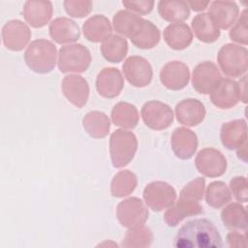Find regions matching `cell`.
<instances>
[{"label":"cell","mask_w":248,"mask_h":248,"mask_svg":"<svg viewBox=\"0 0 248 248\" xmlns=\"http://www.w3.org/2000/svg\"><path fill=\"white\" fill-rule=\"evenodd\" d=\"M207 15H198L195 19L192 21V26L195 30V33L200 41L205 42V43H212L216 41L220 35L219 30L214 26H211L209 28L205 27Z\"/></svg>","instance_id":"cell-11"},{"label":"cell","mask_w":248,"mask_h":248,"mask_svg":"<svg viewBox=\"0 0 248 248\" xmlns=\"http://www.w3.org/2000/svg\"><path fill=\"white\" fill-rule=\"evenodd\" d=\"M141 238L144 239H149L152 240V235L149 232V230L147 229H134L133 231H129L126 238L123 240L122 246L125 247H131V246H141V247H145V243L140 240Z\"/></svg>","instance_id":"cell-14"},{"label":"cell","mask_w":248,"mask_h":248,"mask_svg":"<svg viewBox=\"0 0 248 248\" xmlns=\"http://www.w3.org/2000/svg\"><path fill=\"white\" fill-rule=\"evenodd\" d=\"M221 76L216 66L205 61L199 64L193 74V87L200 93H211L221 80Z\"/></svg>","instance_id":"cell-4"},{"label":"cell","mask_w":248,"mask_h":248,"mask_svg":"<svg viewBox=\"0 0 248 248\" xmlns=\"http://www.w3.org/2000/svg\"><path fill=\"white\" fill-rule=\"evenodd\" d=\"M78 60L90 63V53L81 45L67 46L60 49L59 69L61 72H83L85 69L77 62Z\"/></svg>","instance_id":"cell-6"},{"label":"cell","mask_w":248,"mask_h":248,"mask_svg":"<svg viewBox=\"0 0 248 248\" xmlns=\"http://www.w3.org/2000/svg\"><path fill=\"white\" fill-rule=\"evenodd\" d=\"M231 194L227 185L221 181L212 182L206 192V202L215 208L221 207L231 201Z\"/></svg>","instance_id":"cell-10"},{"label":"cell","mask_w":248,"mask_h":248,"mask_svg":"<svg viewBox=\"0 0 248 248\" xmlns=\"http://www.w3.org/2000/svg\"><path fill=\"white\" fill-rule=\"evenodd\" d=\"M55 46L48 41H34L28 46L24 58L30 69L36 73H48L55 65Z\"/></svg>","instance_id":"cell-2"},{"label":"cell","mask_w":248,"mask_h":248,"mask_svg":"<svg viewBox=\"0 0 248 248\" xmlns=\"http://www.w3.org/2000/svg\"><path fill=\"white\" fill-rule=\"evenodd\" d=\"M189 5H191V7H192V9L194 10V11H201V10H203V9H205V7H206V5L208 4L207 2H205V3H198V2H189L188 3Z\"/></svg>","instance_id":"cell-16"},{"label":"cell","mask_w":248,"mask_h":248,"mask_svg":"<svg viewBox=\"0 0 248 248\" xmlns=\"http://www.w3.org/2000/svg\"><path fill=\"white\" fill-rule=\"evenodd\" d=\"M228 239V243L230 245V247H246V239L243 235L237 233L236 232H231L228 234L227 236Z\"/></svg>","instance_id":"cell-15"},{"label":"cell","mask_w":248,"mask_h":248,"mask_svg":"<svg viewBox=\"0 0 248 248\" xmlns=\"http://www.w3.org/2000/svg\"><path fill=\"white\" fill-rule=\"evenodd\" d=\"M123 71L129 82L138 87L147 85L152 78L151 67L142 57L128 58L123 65Z\"/></svg>","instance_id":"cell-5"},{"label":"cell","mask_w":248,"mask_h":248,"mask_svg":"<svg viewBox=\"0 0 248 248\" xmlns=\"http://www.w3.org/2000/svg\"><path fill=\"white\" fill-rule=\"evenodd\" d=\"M211 93L212 103L219 108H231L236 105L240 98L239 85L228 78L221 79Z\"/></svg>","instance_id":"cell-7"},{"label":"cell","mask_w":248,"mask_h":248,"mask_svg":"<svg viewBox=\"0 0 248 248\" xmlns=\"http://www.w3.org/2000/svg\"><path fill=\"white\" fill-rule=\"evenodd\" d=\"M175 110L177 120L180 123L189 126L198 125L202 121L205 114L203 105L195 99L183 100L176 106Z\"/></svg>","instance_id":"cell-8"},{"label":"cell","mask_w":248,"mask_h":248,"mask_svg":"<svg viewBox=\"0 0 248 248\" xmlns=\"http://www.w3.org/2000/svg\"><path fill=\"white\" fill-rule=\"evenodd\" d=\"M176 248H220L222 237L212 222L206 219H194L183 225L173 242Z\"/></svg>","instance_id":"cell-1"},{"label":"cell","mask_w":248,"mask_h":248,"mask_svg":"<svg viewBox=\"0 0 248 248\" xmlns=\"http://www.w3.org/2000/svg\"><path fill=\"white\" fill-rule=\"evenodd\" d=\"M228 212H230L232 215H233V219L227 221L224 223L227 228L229 229H239L246 231L247 229V221H246V211L243 206L232 203L225 208Z\"/></svg>","instance_id":"cell-12"},{"label":"cell","mask_w":248,"mask_h":248,"mask_svg":"<svg viewBox=\"0 0 248 248\" xmlns=\"http://www.w3.org/2000/svg\"><path fill=\"white\" fill-rule=\"evenodd\" d=\"M102 53L104 57L112 62V63H118L123 59V57L126 55L127 52V42L123 41L117 47H112L111 45L108 42V40L102 45L101 46Z\"/></svg>","instance_id":"cell-13"},{"label":"cell","mask_w":248,"mask_h":248,"mask_svg":"<svg viewBox=\"0 0 248 248\" xmlns=\"http://www.w3.org/2000/svg\"><path fill=\"white\" fill-rule=\"evenodd\" d=\"M218 60L223 72L227 76H241L246 72V70L238 66L234 61L247 66V49L231 44L226 45L220 49Z\"/></svg>","instance_id":"cell-3"},{"label":"cell","mask_w":248,"mask_h":248,"mask_svg":"<svg viewBox=\"0 0 248 248\" xmlns=\"http://www.w3.org/2000/svg\"><path fill=\"white\" fill-rule=\"evenodd\" d=\"M202 212V207L197 201H190L189 198L181 197L175 206L165 213V221L169 226H176L186 216L196 215Z\"/></svg>","instance_id":"cell-9"}]
</instances>
